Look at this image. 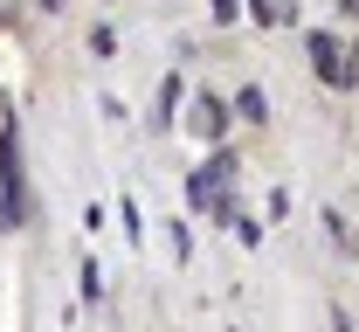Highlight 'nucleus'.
I'll return each instance as SVG.
<instances>
[{
	"label": "nucleus",
	"instance_id": "nucleus-1",
	"mask_svg": "<svg viewBox=\"0 0 359 332\" xmlns=\"http://www.w3.org/2000/svg\"><path fill=\"white\" fill-rule=\"evenodd\" d=\"M353 7H359V0H353Z\"/></svg>",
	"mask_w": 359,
	"mask_h": 332
}]
</instances>
